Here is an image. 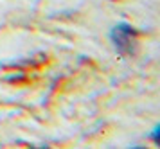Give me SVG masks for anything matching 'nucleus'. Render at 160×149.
Segmentation results:
<instances>
[{
	"instance_id": "1",
	"label": "nucleus",
	"mask_w": 160,
	"mask_h": 149,
	"mask_svg": "<svg viewBox=\"0 0 160 149\" xmlns=\"http://www.w3.org/2000/svg\"><path fill=\"white\" fill-rule=\"evenodd\" d=\"M110 40L115 45V49L121 54H131L135 45H137V38H135V29L128 25V23H119L112 29L110 32Z\"/></svg>"
}]
</instances>
